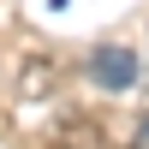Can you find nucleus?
I'll use <instances>...</instances> for the list:
<instances>
[{
  "mask_svg": "<svg viewBox=\"0 0 149 149\" xmlns=\"http://www.w3.org/2000/svg\"><path fill=\"white\" fill-rule=\"evenodd\" d=\"M137 149H149V113H143V125H137Z\"/></svg>",
  "mask_w": 149,
  "mask_h": 149,
  "instance_id": "nucleus-2",
  "label": "nucleus"
},
{
  "mask_svg": "<svg viewBox=\"0 0 149 149\" xmlns=\"http://www.w3.org/2000/svg\"><path fill=\"white\" fill-rule=\"evenodd\" d=\"M90 78L95 84H102V90H131V84H137V54H131V48H95V54H90Z\"/></svg>",
  "mask_w": 149,
  "mask_h": 149,
  "instance_id": "nucleus-1",
  "label": "nucleus"
}]
</instances>
